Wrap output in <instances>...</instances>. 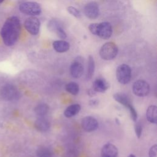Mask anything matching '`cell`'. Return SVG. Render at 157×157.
<instances>
[{
	"label": "cell",
	"instance_id": "cell-1",
	"mask_svg": "<svg viewBox=\"0 0 157 157\" xmlns=\"http://www.w3.org/2000/svg\"><path fill=\"white\" fill-rule=\"evenodd\" d=\"M21 31V24L19 18L15 16L9 17L4 22L1 36L4 44L12 46L17 41Z\"/></svg>",
	"mask_w": 157,
	"mask_h": 157
},
{
	"label": "cell",
	"instance_id": "cell-3",
	"mask_svg": "<svg viewBox=\"0 0 157 157\" xmlns=\"http://www.w3.org/2000/svg\"><path fill=\"white\" fill-rule=\"evenodd\" d=\"M118 47L113 42L105 43L100 48L99 55L104 60H112L114 59L118 54Z\"/></svg>",
	"mask_w": 157,
	"mask_h": 157
},
{
	"label": "cell",
	"instance_id": "cell-26",
	"mask_svg": "<svg viewBox=\"0 0 157 157\" xmlns=\"http://www.w3.org/2000/svg\"><path fill=\"white\" fill-rule=\"evenodd\" d=\"M128 109L129 110L131 119L134 121H136L137 120V112L136 111V109H134V107H133L132 105H131Z\"/></svg>",
	"mask_w": 157,
	"mask_h": 157
},
{
	"label": "cell",
	"instance_id": "cell-10",
	"mask_svg": "<svg viewBox=\"0 0 157 157\" xmlns=\"http://www.w3.org/2000/svg\"><path fill=\"white\" fill-rule=\"evenodd\" d=\"M81 125L83 131L86 132H92L98 128V122L95 118L87 116L82 119Z\"/></svg>",
	"mask_w": 157,
	"mask_h": 157
},
{
	"label": "cell",
	"instance_id": "cell-18",
	"mask_svg": "<svg viewBox=\"0 0 157 157\" xmlns=\"http://www.w3.org/2000/svg\"><path fill=\"white\" fill-rule=\"evenodd\" d=\"M81 107L78 104H72L68 106L64 112V115L67 118H71L77 115L80 110Z\"/></svg>",
	"mask_w": 157,
	"mask_h": 157
},
{
	"label": "cell",
	"instance_id": "cell-15",
	"mask_svg": "<svg viewBox=\"0 0 157 157\" xmlns=\"http://www.w3.org/2000/svg\"><path fill=\"white\" fill-rule=\"evenodd\" d=\"M114 99L121 104V105H124L127 109L132 105L131 102V99L129 98L128 95L123 93H116L113 95Z\"/></svg>",
	"mask_w": 157,
	"mask_h": 157
},
{
	"label": "cell",
	"instance_id": "cell-25",
	"mask_svg": "<svg viewBox=\"0 0 157 157\" xmlns=\"http://www.w3.org/2000/svg\"><path fill=\"white\" fill-rule=\"evenodd\" d=\"M55 33H56L57 36L61 39H65L67 37V34L62 26H60L59 28H58L55 31Z\"/></svg>",
	"mask_w": 157,
	"mask_h": 157
},
{
	"label": "cell",
	"instance_id": "cell-16",
	"mask_svg": "<svg viewBox=\"0 0 157 157\" xmlns=\"http://www.w3.org/2000/svg\"><path fill=\"white\" fill-rule=\"evenodd\" d=\"M53 49L58 53H64L69 50L70 48L69 44L64 40H55L52 44Z\"/></svg>",
	"mask_w": 157,
	"mask_h": 157
},
{
	"label": "cell",
	"instance_id": "cell-14",
	"mask_svg": "<svg viewBox=\"0 0 157 157\" xmlns=\"http://www.w3.org/2000/svg\"><path fill=\"white\" fill-rule=\"evenodd\" d=\"M35 128L40 132L47 131L50 126V122L44 117H39L34 123Z\"/></svg>",
	"mask_w": 157,
	"mask_h": 157
},
{
	"label": "cell",
	"instance_id": "cell-17",
	"mask_svg": "<svg viewBox=\"0 0 157 157\" xmlns=\"http://www.w3.org/2000/svg\"><path fill=\"white\" fill-rule=\"evenodd\" d=\"M147 120L153 124L157 123V107L155 105H150L146 112Z\"/></svg>",
	"mask_w": 157,
	"mask_h": 157
},
{
	"label": "cell",
	"instance_id": "cell-22",
	"mask_svg": "<svg viewBox=\"0 0 157 157\" xmlns=\"http://www.w3.org/2000/svg\"><path fill=\"white\" fill-rule=\"evenodd\" d=\"M37 157H52L51 150L45 147H40L36 151Z\"/></svg>",
	"mask_w": 157,
	"mask_h": 157
},
{
	"label": "cell",
	"instance_id": "cell-21",
	"mask_svg": "<svg viewBox=\"0 0 157 157\" xmlns=\"http://www.w3.org/2000/svg\"><path fill=\"white\" fill-rule=\"evenodd\" d=\"M66 90L72 95H77L79 92V86L75 82H69L65 86Z\"/></svg>",
	"mask_w": 157,
	"mask_h": 157
},
{
	"label": "cell",
	"instance_id": "cell-9",
	"mask_svg": "<svg viewBox=\"0 0 157 157\" xmlns=\"http://www.w3.org/2000/svg\"><path fill=\"white\" fill-rule=\"evenodd\" d=\"M83 12L87 18L91 20L96 19L99 14V6L96 2H90L85 6Z\"/></svg>",
	"mask_w": 157,
	"mask_h": 157
},
{
	"label": "cell",
	"instance_id": "cell-32",
	"mask_svg": "<svg viewBox=\"0 0 157 157\" xmlns=\"http://www.w3.org/2000/svg\"><path fill=\"white\" fill-rule=\"evenodd\" d=\"M4 1V0H0V4H1V3H2Z\"/></svg>",
	"mask_w": 157,
	"mask_h": 157
},
{
	"label": "cell",
	"instance_id": "cell-8",
	"mask_svg": "<svg viewBox=\"0 0 157 157\" xmlns=\"http://www.w3.org/2000/svg\"><path fill=\"white\" fill-rule=\"evenodd\" d=\"M24 26L29 33L36 36L39 33L40 23L39 20L36 17H30L25 20Z\"/></svg>",
	"mask_w": 157,
	"mask_h": 157
},
{
	"label": "cell",
	"instance_id": "cell-27",
	"mask_svg": "<svg viewBox=\"0 0 157 157\" xmlns=\"http://www.w3.org/2000/svg\"><path fill=\"white\" fill-rule=\"evenodd\" d=\"M134 130H135L136 136L138 138H140V137L141 136V134H142V127L140 123H137L135 124Z\"/></svg>",
	"mask_w": 157,
	"mask_h": 157
},
{
	"label": "cell",
	"instance_id": "cell-31",
	"mask_svg": "<svg viewBox=\"0 0 157 157\" xmlns=\"http://www.w3.org/2000/svg\"><path fill=\"white\" fill-rule=\"evenodd\" d=\"M128 157H136V156L134 155H133V154H130Z\"/></svg>",
	"mask_w": 157,
	"mask_h": 157
},
{
	"label": "cell",
	"instance_id": "cell-13",
	"mask_svg": "<svg viewBox=\"0 0 157 157\" xmlns=\"http://www.w3.org/2000/svg\"><path fill=\"white\" fill-rule=\"evenodd\" d=\"M109 88V84L104 78H98L93 83V90L95 92L104 93Z\"/></svg>",
	"mask_w": 157,
	"mask_h": 157
},
{
	"label": "cell",
	"instance_id": "cell-20",
	"mask_svg": "<svg viewBox=\"0 0 157 157\" xmlns=\"http://www.w3.org/2000/svg\"><path fill=\"white\" fill-rule=\"evenodd\" d=\"M49 110V107L47 104L42 103L38 105L34 109V112L39 117H42L45 115Z\"/></svg>",
	"mask_w": 157,
	"mask_h": 157
},
{
	"label": "cell",
	"instance_id": "cell-5",
	"mask_svg": "<svg viewBox=\"0 0 157 157\" xmlns=\"http://www.w3.org/2000/svg\"><path fill=\"white\" fill-rule=\"evenodd\" d=\"M1 96L6 101H13L19 98L20 93L14 85L7 84L1 88Z\"/></svg>",
	"mask_w": 157,
	"mask_h": 157
},
{
	"label": "cell",
	"instance_id": "cell-4",
	"mask_svg": "<svg viewBox=\"0 0 157 157\" xmlns=\"http://www.w3.org/2000/svg\"><path fill=\"white\" fill-rule=\"evenodd\" d=\"M19 10L21 13L31 17L39 15L42 12L40 4L36 2L33 1L25 2L20 4Z\"/></svg>",
	"mask_w": 157,
	"mask_h": 157
},
{
	"label": "cell",
	"instance_id": "cell-2",
	"mask_svg": "<svg viewBox=\"0 0 157 157\" xmlns=\"http://www.w3.org/2000/svg\"><path fill=\"white\" fill-rule=\"evenodd\" d=\"M91 33L102 39H109L112 34V27L109 22H101L99 23H91L88 26Z\"/></svg>",
	"mask_w": 157,
	"mask_h": 157
},
{
	"label": "cell",
	"instance_id": "cell-29",
	"mask_svg": "<svg viewBox=\"0 0 157 157\" xmlns=\"http://www.w3.org/2000/svg\"><path fill=\"white\" fill-rule=\"evenodd\" d=\"M149 157H157V145L155 144L149 150Z\"/></svg>",
	"mask_w": 157,
	"mask_h": 157
},
{
	"label": "cell",
	"instance_id": "cell-19",
	"mask_svg": "<svg viewBox=\"0 0 157 157\" xmlns=\"http://www.w3.org/2000/svg\"><path fill=\"white\" fill-rule=\"evenodd\" d=\"M95 69V63L93 57L91 55H90L88 58V66H87V71L86 77L87 80H90L91 78L94 74Z\"/></svg>",
	"mask_w": 157,
	"mask_h": 157
},
{
	"label": "cell",
	"instance_id": "cell-30",
	"mask_svg": "<svg viewBox=\"0 0 157 157\" xmlns=\"http://www.w3.org/2000/svg\"><path fill=\"white\" fill-rule=\"evenodd\" d=\"M98 104V101L96 99H93V100H91L90 102V104L91 105H97Z\"/></svg>",
	"mask_w": 157,
	"mask_h": 157
},
{
	"label": "cell",
	"instance_id": "cell-23",
	"mask_svg": "<svg viewBox=\"0 0 157 157\" xmlns=\"http://www.w3.org/2000/svg\"><path fill=\"white\" fill-rule=\"evenodd\" d=\"M61 26L60 23L55 20V19H52V20H50L48 22V24H47V27H48V29L52 31V32H53L55 33V31L59 28Z\"/></svg>",
	"mask_w": 157,
	"mask_h": 157
},
{
	"label": "cell",
	"instance_id": "cell-12",
	"mask_svg": "<svg viewBox=\"0 0 157 157\" xmlns=\"http://www.w3.org/2000/svg\"><path fill=\"white\" fill-rule=\"evenodd\" d=\"M83 66L80 61L75 60L71 65L70 72L71 75L75 78H80L83 75Z\"/></svg>",
	"mask_w": 157,
	"mask_h": 157
},
{
	"label": "cell",
	"instance_id": "cell-28",
	"mask_svg": "<svg viewBox=\"0 0 157 157\" xmlns=\"http://www.w3.org/2000/svg\"><path fill=\"white\" fill-rule=\"evenodd\" d=\"M78 152L73 149L69 150L66 151L63 156V157H78Z\"/></svg>",
	"mask_w": 157,
	"mask_h": 157
},
{
	"label": "cell",
	"instance_id": "cell-7",
	"mask_svg": "<svg viewBox=\"0 0 157 157\" xmlns=\"http://www.w3.org/2000/svg\"><path fill=\"white\" fill-rule=\"evenodd\" d=\"M133 93L139 97L146 96L150 92V85L144 80H137L132 85Z\"/></svg>",
	"mask_w": 157,
	"mask_h": 157
},
{
	"label": "cell",
	"instance_id": "cell-24",
	"mask_svg": "<svg viewBox=\"0 0 157 157\" xmlns=\"http://www.w3.org/2000/svg\"><path fill=\"white\" fill-rule=\"evenodd\" d=\"M67 12L71 14L72 15H73L74 17L79 18L81 17V13L75 7H73V6H69L67 7Z\"/></svg>",
	"mask_w": 157,
	"mask_h": 157
},
{
	"label": "cell",
	"instance_id": "cell-6",
	"mask_svg": "<svg viewBox=\"0 0 157 157\" xmlns=\"http://www.w3.org/2000/svg\"><path fill=\"white\" fill-rule=\"evenodd\" d=\"M116 77L118 82L121 84L129 83L131 78V67L126 64H120L117 68Z\"/></svg>",
	"mask_w": 157,
	"mask_h": 157
},
{
	"label": "cell",
	"instance_id": "cell-11",
	"mask_svg": "<svg viewBox=\"0 0 157 157\" xmlns=\"http://www.w3.org/2000/svg\"><path fill=\"white\" fill-rule=\"evenodd\" d=\"M118 153L117 148L110 143L105 144L101 149V157H117Z\"/></svg>",
	"mask_w": 157,
	"mask_h": 157
}]
</instances>
